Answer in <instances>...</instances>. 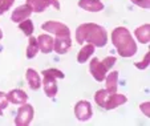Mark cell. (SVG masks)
<instances>
[{
    "instance_id": "1",
    "label": "cell",
    "mask_w": 150,
    "mask_h": 126,
    "mask_svg": "<svg viewBox=\"0 0 150 126\" xmlns=\"http://www.w3.org/2000/svg\"><path fill=\"white\" fill-rule=\"evenodd\" d=\"M76 41L79 44L89 42L94 47H105L108 42V35L104 27L94 23H85L76 29Z\"/></svg>"
},
{
    "instance_id": "2",
    "label": "cell",
    "mask_w": 150,
    "mask_h": 126,
    "mask_svg": "<svg viewBox=\"0 0 150 126\" xmlns=\"http://www.w3.org/2000/svg\"><path fill=\"white\" fill-rule=\"evenodd\" d=\"M112 41L120 56L133 57L137 53V44L134 42L129 29L125 27H118L112 32Z\"/></svg>"
},
{
    "instance_id": "3",
    "label": "cell",
    "mask_w": 150,
    "mask_h": 126,
    "mask_svg": "<svg viewBox=\"0 0 150 126\" xmlns=\"http://www.w3.org/2000/svg\"><path fill=\"white\" fill-rule=\"evenodd\" d=\"M94 100H96L97 105L101 106L105 110H112L116 108L121 106V105L126 104L127 97L124 94H118V93H108L105 89H100L94 94Z\"/></svg>"
},
{
    "instance_id": "4",
    "label": "cell",
    "mask_w": 150,
    "mask_h": 126,
    "mask_svg": "<svg viewBox=\"0 0 150 126\" xmlns=\"http://www.w3.org/2000/svg\"><path fill=\"white\" fill-rule=\"evenodd\" d=\"M116 61L117 59L114 56L105 57L102 61H100L97 57H93L91 60V64H89V70H91L92 76L94 77V80L96 81H104L108 70L116 64Z\"/></svg>"
},
{
    "instance_id": "5",
    "label": "cell",
    "mask_w": 150,
    "mask_h": 126,
    "mask_svg": "<svg viewBox=\"0 0 150 126\" xmlns=\"http://www.w3.org/2000/svg\"><path fill=\"white\" fill-rule=\"evenodd\" d=\"M42 88H44V92L48 97H54L57 94V84L56 80L57 79H64L65 74L59 69H47L42 70Z\"/></svg>"
},
{
    "instance_id": "6",
    "label": "cell",
    "mask_w": 150,
    "mask_h": 126,
    "mask_svg": "<svg viewBox=\"0 0 150 126\" xmlns=\"http://www.w3.org/2000/svg\"><path fill=\"white\" fill-rule=\"evenodd\" d=\"M35 110L33 106L29 104H23L17 110V115L15 118V125L17 126H28L33 120Z\"/></svg>"
},
{
    "instance_id": "7",
    "label": "cell",
    "mask_w": 150,
    "mask_h": 126,
    "mask_svg": "<svg viewBox=\"0 0 150 126\" xmlns=\"http://www.w3.org/2000/svg\"><path fill=\"white\" fill-rule=\"evenodd\" d=\"M42 31L45 32H51V33L56 35L57 37H61V36H71V31L69 28L67 27L65 24H62L60 21H47L41 25Z\"/></svg>"
},
{
    "instance_id": "8",
    "label": "cell",
    "mask_w": 150,
    "mask_h": 126,
    "mask_svg": "<svg viewBox=\"0 0 150 126\" xmlns=\"http://www.w3.org/2000/svg\"><path fill=\"white\" fill-rule=\"evenodd\" d=\"M74 115L79 121H88L89 118L93 115V112H92V106L89 101H79L74 106Z\"/></svg>"
},
{
    "instance_id": "9",
    "label": "cell",
    "mask_w": 150,
    "mask_h": 126,
    "mask_svg": "<svg viewBox=\"0 0 150 126\" xmlns=\"http://www.w3.org/2000/svg\"><path fill=\"white\" fill-rule=\"evenodd\" d=\"M27 4L31 7L32 12H44L48 7L53 6L56 9H60V3L57 0H27Z\"/></svg>"
},
{
    "instance_id": "10",
    "label": "cell",
    "mask_w": 150,
    "mask_h": 126,
    "mask_svg": "<svg viewBox=\"0 0 150 126\" xmlns=\"http://www.w3.org/2000/svg\"><path fill=\"white\" fill-rule=\"evenodd\" d=\"M31 15H32L31 7H29L28 4H24V6L17 7V8L15 9L13 12H12L11 20L19 24V23H21V21H24V20L29 19V16H31Z\"/></svg>"
},
{
    "instance_id": "11",
    "label": "cell",
    "mask_w": 150,
    "mask_h": 126,
    "mask_svg": "<svg viewBox=\"0 0 150 126\" xmlns=\"http://www.w3.org/2000/svg\"><path fill=\"white\" fill-rule=\"evenodd\" d=\"M71 47H72L71 36H61L57 37L56 40H53V50L59 55L67 53Z\"/></svg>"
},
{
    "instance_id": "12",
    "label": "cell",
    "mask_w": 150,
    "mask_h": 126,
    "mask_svg": "<svg viewBox=\"0 0 150 126\" xmlns=\"http://www.w3.org/2000/svg\"><path fill=\"white\" fill-rule=\"evenodd\" d=\"M36 40L37 45H39V50H41L42 53H51L53 50V39H52V36L42 33Z\"/></svg>"
},
{
    "instance_id": "13",
    "label": "cell",
    "mask_w": 150,
    "mask_h": 126,
    "mask_svg": "<svg viewBox=\"0 0 150 126\" xmlns=\"http://www.w3.org/2000/svg\"><path fill=\"white\" fill-rule=\"evenodd\" d=\"M7 97H8V102H12V104H16V105H23L28 101L27 93L21 89L11 90L9 93H7Z\"/></svg>"
},
{
    "instance_id": "14",
    "label": "cell",
    "mask_w": 150,
    "mask_h": 126,
    "mask_svg": "<svg viewBox=\"0 0 150 126\" xmlns=\"http://www.w3.org/2000/svg\"><path fill=\"white\" fill-rule=\"evenodd\" d=\"M25 79L31 89H33V90L40 89V86H41V77H40V74L35 69H31V68L27 69Z\"/></svg>"
},
{
    "instance_id": "15",
    "label": "cell",
    "mask_w": 150,
    "mask_h": 126,
    "mask_svg": "<svg viewBox=\"0 0 150 126\" xmlns=\"http://www.w3.org/2000/svg\"><path fill=\"white\" fill-rule=\"evenodd\" d=\"M79 7L89 12H100L105 6L100 0H79Z\"/></svg>"
},
{
    "instance_id": "16",
    "label": "cell",
    "mask_w": 150,
    "mask_h": 126,
    "mask_svg": "<svg viewBox=\"0 0 150 126\" xmlns=\"http://www.w3.org/2000/svg\"><path fill=\"white\" fill-rule=\"evenodd\" d=\"M137 40L142 44H149L150 42V24H144L134 31Z\"/></svg>"
},
{
    "instance_id": "17",
    "label": "cell",
    "mask_w": 150,
    "mask_h": 126,
    "mask_svg": "<svg viewBox=\"0 0 150 126\" xmlns=\"http://www.w3.org/2000/svg\"><path fill=\"white\" fill-rule=\"evenodd\" d=\"M117 84H118V72L113 70L109 74H106V92L108 93H116L117 92Z\"/></svg>"
},
{
    "instance_id": "18",
    "label": "cell",
    "mask_w": 150,
    "mask_h": 126,
    "mask_svg": "<svg viewBox=\"0 0 150 126\" xmlns=\"http://www.w3.org/2000/svg\"><path fill=\"white\" fill-rule=\"evenodd\" d=\"M93 53H94V45H92V44L84 45V47L80 49L79 55H77V61H79L80 64H84Z\"/></svg>"
},
{
    "instance_id": "19",
    "label": "cell",
    "mask_w": 150,
    "mask_h": 126,
    "mask_svg": "<svg viewBox=\"0 0 150 126\" xmlns=\"http://www.w3.org/2000/svg\"><path fill=\"white\" fill-rule=\"evenodd\" d=\"M37 52H39L37 40L33 36H29V42H28V47H27V57L28 59H33V57H36Z\"/></svg>"
},
{
    "instance_id": "20",
    "label": "cell",
    "mask_w": 150,
    "mask_h": 126,
    "mask_svg": "<svg viewBox=\"0 0 150 126\" xmlns=\"http://www.w3.org/2000/svg\"><path fill=\"white\" fill-rule=\"evenodd\" d=\"M19 28L24 32L25 36L29 37V36H32V33H33L35 27H33V23H32L29 19H27V20H24V21L19 23Z\"/></svg>"
},
{
    "instance_id": "21",
    "label": "cell",
    "mask_w": 150,
    "mask_h": 126,
    "mask_svg": "<svg viewBox=\"0 0 150 126\" xmlns=\"http://www.w3.org/2000/svg\"><path fill=\"white\" fill-rule=\"evenodd\" d=\"M15 0H0V15L6 13L9 8L12 7Z\"/></svg>"
},
{
    "instance_id": "22",
    "label": "cell",
    "mask_w": 150,
    "mask_h": 126,
    "mask_svg": "<svg viewBox=\"0 0 150 126\" xmlns=\"http://www.w3.org/2000/svg\"><path fill=\"white\" fill-rule=\"evenodd\" d=\"M8 106V97L7 93L0 92V115H3V110Z\"/></svg>"
},
{
    "instance_id": "23",
    "label": "cell",
    "mask_w": 150,
    "mask_h": 126,
    "mask_svg": "<svg viewBox=\"0 0 150 126\" xmlns=\"http://www.w3.org/2000/svg\"><path fill=\"white\" fill-rule=\"evenodd\" d=\"M149 62H150V52H147L146 55H145L144 60L139 62H136V68H138V69H146L147 67H149Z\"/></svg>"
},
{
    "instance_id": "24",
    "label": "cell",
    "mask_w": 150,
    "mask_h": 126,
    "mask_svg": "<svg viewBox=\"0 0 150 126\" xmlns=\"http://www.w3.org/2000/svg\"><path fill=\"white\" fill-rule=\"evenodd\" d=\"M132 3L141 7V8H150V0H132Z\"/></svg>"
},
{
    "instance_id": "25",
    "label": "cell",
    "mask_w": 150,
    "mask_h": 126,
    "mask_svg": "<svg viewBox=\"0 0 150 126\" xmlns=\"http://www.w3.org/2000/svg\"><path fill=\"white\" fill-rule=\"evenodd\" d=\"M139 109L142 110V113H144L146 117H150V102L149 101H147V102H144V104H141Z\"/></svg>"
},
{
    "instance_id": "26",
    "label": "cell",
    "mask_w": 150,
    "mask_h": 126,
    "mask_svg": "<svg viewBox=\"0 0 150 126\" xmlns=\"http://www.w3.org/2000/svg\"><path fill=\"white\" fill-rule=\"evenodd\" d=\"M3 39V32H1V29H0V40Z\"/></svg>"
}]
</instances>
